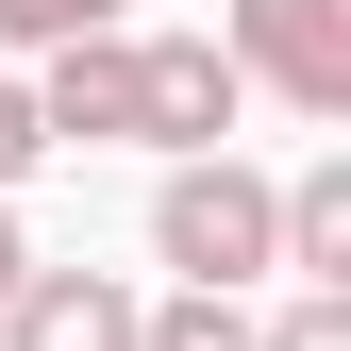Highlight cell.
<instances>
[{
	"label": "cell",
	"mask_w": 351,
	"mask_h": 351,
	"mask_svg": "<svg viewBox=\"0 0 351 351\" xmlns=\"http://www.w3.org/2000/svg\"><path fill=\"white\" fill-rule=\"evenodd\" d=\"M0 351H134V285L117 268H17L0 285Z\"/></svg>",
	"instance_id": "4"
},
{
	"label": "cell",
	"mask_w": 351,
	"mask_h": 351,
	"mask_svg": "<svg viewBox=\"0 0 351 351\" xmlns=\"http://www.w3.org/2000/svg\"><path fill=\"white\" fill-rule=\"evenodd\" d=\"M17 268H34V234H17V201H0V285H17Z\"/></svg>",
	"instance_id": "11"
},
{
	"label": "cell",
	"mask_w": 351,
	"mask_h": 351,
	"mask_svg": "<svg viewBox=\"0 0 351 351\" xmlns=\"http://www.w3.org/2000/svg\"><path fill=\"white\" fill-rule=\"evenodd\" d=\"M67 34H117V0H0V51H67Z\"/></svg>",
	"instance_id": "9"
},
{
	"label": "cell",
	"mask_w": 351,
	"mask_h": 351,
	"mask_svg": "<svg viewBox=\"0 0 351 351\" xmlns=\"http://www.w3.org/2000/svg\"><path fill=\"white\" fill-rule=\"evenodd\" d=\"M268 234H285V285H351V151H318L301 184H268Z\"/></svg>",
	"instance_id": "6"
},
{
	"label": "cell",
	"mask_w": 351,
	"mask_h": 351,
	"mask_svg": "<svg viewBox=\"0 0 351 351\" xmlns=\"http://www.w3.org/2000/svg\"><path fill=\"white\" fill-rule=\"evenodd\" d=\"M34 117H51V151H117V134H134V34L34 51Z\"/></svg>",
	"instance_id": "5"
},
{
	"label": "cell",
	"mask_w": 351,
	"mask_h": 351,
	"mask_svg": "<svg viewBox=\"0 0 351 351\" xmlns=\"http://www.w3.org/2000/svg\"><path fill=\"white\" fill-rule=\"evenodd\" d=\"M251 351H351V285H301L285 318H251Z\"/></svg>",
	"instance_id": "8"
},
{
	"label": "cell",
	"mask_w": 351,
	"mask_h": 351,
	"mask_svg": "<svg viewBox=\"0 0 351 351\" xmlns=\"http://www.w3.org/2000/svg\"><path fill=\"white\" fill-rule=\"evenodd\" d=\"M134 351H251V301L234 285H167V301H134Z\"/></svg>",
	"instance_id": "7"
},
{
	"label": "cell",
	"mask_w": 351,
	"mask_h": 351,
	"mask_svg": "<svg viewBox=\"0 0 351 351\" xmlns=\"http://www.w3.org/2000/svg\"><path fill=\"white\" fill-rule=\"evenodd\" d=\"M217 51L285 117H351V0H217Z\"/></svg>",
	"instance_id": "2"
},
{
	"label": "cell",
	"mask_w": 351,
	"mask_h": 351,
	"mask_svg": "<svg viewBox=\"0 0 351 351\" xmlns=\"http://www.w3.org/2000/svg\"><path fill=\"white\" fill-rule=\"evenodd\" d=\"M51 167V117H34V67H0V201Z\"/></svg>",
	"instance_id": "10"
},
{
	"label": "cell",
	"mask_w": 351,
	"mask_h": 351,
	"mask_svg": "<svg viewBox=\"0 0 351 351\" xmlns=\"http://www.w3.org/2000/svg\"><path fill=\"white\" fill-rule=\"evenodd\" d=\"M151 251H167V285H268L285 268V234H268V167H251L234 134L217 151H167V184H151Z\"/></svg>",
	"instance_id": "1"
},
{
	"label": "cell",
	"mask_w": 351,
	"mask_h": 351,
	"mask_svg": "<svg viewBox=\"0 0 351 351\" xmlns=\"http://www.w3.org/2000/svg\"><path fill=\"white\" fill-rule=\"evenodd\" d=\"M234 117H251V67L217 34H134V134L151 151H217Z\"/></svg>",
	"instance_id": "3"
}]
</instances>
